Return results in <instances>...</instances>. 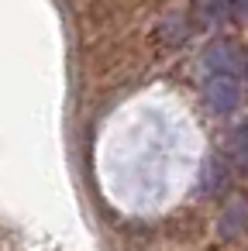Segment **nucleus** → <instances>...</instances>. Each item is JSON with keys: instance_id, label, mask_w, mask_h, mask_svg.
Here are the masks:
<instances>
[{"instance_id": "nucleus-2", "label": "nucleus", "mask_w": 248, "mask_h": 251, "mask_svg": "<svg viewBox=\"0 0 248 251\" xmlns=\"http://www.w3.org/2000/svg\"><path fill=\"white\" fill-rule=\"evenodd\" d=\"M203 100L214 114H231L238 110L241 103V79H231V76H207L203 79Z\"/></svg>"}, {"instance_id": "nucleus-1", "label": "nucleus", "mask_w": 248, "mask_h": 251, "mask_svg": "<svg viewBox=\"0 0 248 251\" xmlns=\"http://www.w3.org/2000/svg\"><path fill=\"white\" fill-rule=\"evenodd\" d=\"M203 66L210 69V76H231V79H241V73H245V52H241V45L238 42H231V38H217L207 52H203Z\"/></svg>"}]
</instances>
